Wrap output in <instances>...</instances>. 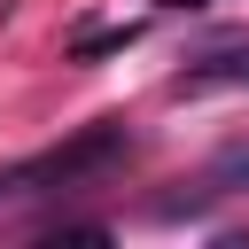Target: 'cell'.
Returning a JSON list of instances; mask_svg holds the SVG:
<instances>
[{
    "label": "cell",
    "mask_w": 249,
    "mask_h": 249,
    "mask_svg": "<svg viewBox=\"0 0 249 249\" xmlns=\"http://www.w3.org/2000/svg\"><path fill=\"white\" fill-rule=\"evenodd\" d=\"M163 8H202V0H163Z\"/></svg>",
    "instance_id": "277c9868"
},
{
    "label": "cell",
    "mask_w": 249,
    "mask_h": 249,
    "mask_svg": "<svg viewBox=\"0 0 249 249\" xmlns=\"http://www.w3.org/2000/svg\"><path fill=\"white\" fill-rule=\"evenodd\" d=\"M109 156H124V124H93V132H78L70 148L8 171V195H39V187H62V179H86V171H101Z\"/></svg>",
    "instance_id": "6da1fadb"
},
{
    "label": "cell",
    "mask_w": 249,
    "mask_h": 249,
    "mask_svg": "<svg viewBox=\"0 0 249 249\" xmlns=\"http://www.w3.org/2000/svg\"><path fill=\"white\" fill-rule=\"evenodd\" d=\"M210 187H249V140H226L210 156Z\"/></svg>",
    "instance_id": "7a4b0ae2"
},
{
    "label": "cell",
    "mask_w": 249,
    "mask_h": 249,
    "mask_svg": "<svg viewBox=\"0 0 249 249\" xmlns=\"http://www.w3.org/2000/svg\"><path fill=\"white\" fill-rule=\"evenodd\" d=\"M132 39H140L132 23H109V31H86V39L70 47V62H93V54H117V47H132Z\"/></svg>",
    "instance_id": "3957f363"
}]
</instances>
